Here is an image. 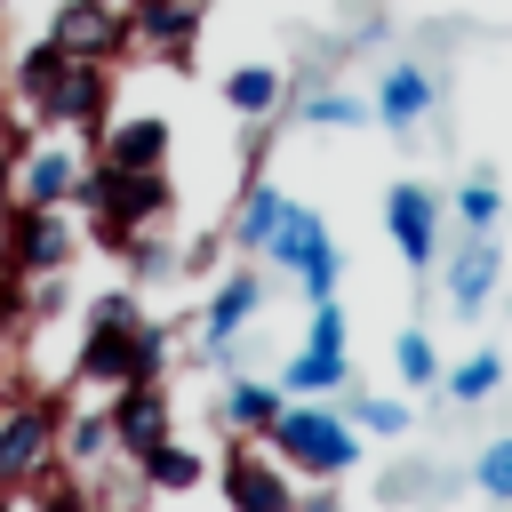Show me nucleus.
<instances>
[{
	"mask_svg": "<svg viewBox=\"0 0 512 512\" xmlns=\"http://www.w3.org/2000/svg\"><path fill=\"white\" fill-rule=\"evenodd\" d=\"M272 384H280L288 400H328V392H352L360 376H352V352H344V344H296Z\"/></svg>",
	"mask_w": 512,
	"mask_h": 512,
	"instance_id": "dca6fc26",
	"label": "nucleus"
},
{
	"mask_svg": "<svg viewBox=\"0 0 512 512\" xmlns=\"http://www.w3.org/2000/svg\"><path fill=\"white\" fill-rule=\"evenodd\" d=\"M280 96H288V72H280V64H232V72H224V104H232L240 120L280 112Z\"/></svg>",
	"mask_w": 512,
	"mask_h": 512,
	"instance_id": "aec40b11",
	"label": "nucleus"
},
{
	"mask_svg": "<svg viewBox=\"0 0 512 512\" xmlns=\"http://www.w3.org/2000/svg\"><path fill=\"white\" fill-rule=\"evenodd\" d=\"M224 504L232 512H296V488H288V464L272 448H224Z\"/></svg>",
	"mask_w": 512,
	"mask_h": 512,
	"instance_id": "1a4fd4ad",
	"label": "nucleus"
},
{
	"mask_svg": "<svg viewBox=\"0 0 512 512\" xmlns=\"http://www.w3.org/2000/svg\"><path fill=\"white\" fill-rule=\"evenodd\" d=\"M0 96H8V72H0Z\"/></svg>",
	"mask_w": 512,
	"mask_h": 512,
	"instance_id": "7c9ffc66",
	"label": "nucleus"
},
{
	"mask_svg": "<svg viewBox=\"0 0 512 512\" xmlns=\"http://www.w3.org/2000/svg\"><path fill=\"white\" fill-rule=\"evenodd\" d=\"M344 416H352V432H368V440H400V432H408V400H384V392H360V384H352V408H344Z\"/></svg>",
	"mask_w": 512,
	"mask_h": 512,
	"instance_id": "bb28decb",
	"label": "nucleus"
},
{
	"mask_svg": "<svg viewBox=\"0 0 512 512\" xmlns=\"http://www.w3.org/2000/svg\"><path fill=\"white\" fill-rule=\"evenodd\" d=\"M32 512H40V504H32Z\"/></svg>",
	"mask_w": 512,
	"mask_h": 512,
	"instance_id": "2f4dec72",
	"label": "nucleus"
},
{
	"mask_svg": "<svg viewBox=\"0 0 512 512\" xmlns=\"http://www.w3.org/2000/svg\"><path fill=\"white\" fill-rule=\"evenodd\" d=\"M112 120V72L96 56H64L48 104H40V128H80V136H104Z\"/></svg>",
	"mask_w": 512,
	"mask_h": 512,
	"instance_id": "39448f33",
	"label": "nucleus"
},
{
	"mask_svg": "<svg viewBox=\"0 0 512 512\" xmlns=\"http://www.w3.org/2000/svg\"><path fill=\"white\" fill-rule=\"evenodd\" d=\"M48 40H56L64 56H96V64H112V56L128 48V8H120V0H56Z\"/></svg>",
	"mask_w": 512,
	"mask_h": 512,
	"instance_id": "6e6552de",
	"label": "nucleus"
},
{
	"mask_svg": "<svg viewBox=\"0 0 512 512\" xmlns=\"http://www.w3.org/2000/svg\"><path fill=\"white\" fill-rule=\"evenodd\" d=\"M496 384H504V352H472V360L440 368V392H448L456 408H480V400H488Z\"/></svg>",
	"mask_w": 512,
	"mask_h": 512,
	"instance_id": "b1692460",
	"label": "nucleus"
},
{
	"mask_svg": "<svg viewBox=\"0 0 512 512\" xmlns=\"http://www.w3.org/2000/svg\"><path fill=\"white\" fill-rule=\"evenodd\" d=\"M48 456H56V408H48V400L0 408V488H24Z\"/></svg>",
	"mask_w": 512,
	"mask_h": 512,
	"instance_id": "9d476101",
	"label": "nucleus"
},
{
	"mask_svg": "<svg viewBox=\"0 0 512 512\" xmlns=\"http://www.w3.org/2000/svg\"><path fill=\"white\" fill-rule=\"evenodd\" d=\"M472 488L488 504H512V432H496V440L472 448Z\"/></svg>",
	"mask_w": 512,
	"mask_h": 512,
	"instance_id": "cd10ccee",
	"label": "nucleus"
},
{
	"mask_svg": "<svg viewBox=\"0 0 512 512\" xmlns=\"http://www.w3.org/2000/svg\"><path fill=\"white\" fill-rule=\"evenodd\" d=\"M432 64H416V56H400V64H384V80H376V120H384V136H416V120L432 112Z\"/></svg>",
	"mask_w": 512,
	"mask_h": 512,
	"instance_id": "ddd939ff",
	"label": "nucleus"
},
{
	"mask_svg": "<svg viewBox=\"0 0 512 512\" xmlns=\"http://www.w3.org/2000/svg\"><path fill=\"white\" fill-rule=\"evenodd\" d=\"M264 312V280L240 264V272H224L216 280V296H208V312H200V360H224L240 336H248V320Z\"/></svg>",
	"mask_w": 512,
	"mask_h": 512,
	"instance_id": "9b49d317",
	"label": "nucleus"
},
{
	"mask_svg": "<svg viewBox=\"0 0 512 512\" xmlns=\"http://www.w3.org/2000/svg\"><path fill=\"white\" fill-rule=\"evenodd\" d=\"M56 440H64V464H80V472H96L104 456H120V448H112V416H104V408H80L72 424H56Z\"/></svg>",
	"mask_w": 512,
	"mask_h": 512,
	"instance_id": "5701e85b",
	"label": "nucleus"
},
{
	"mask_svg": "<svg viewBox=\"0 0 512 512\" xmlns=\"http://www.w3.org/2000/svg\"><path fill=\"white\" fill-rule=\"evenodd\" d=\"M112 448L128 456V464H144L160 440H176V416H168V392H160V376H144V384H112Z\"/></svg>",
	"mask_w": 512,
	"mask_h": 512,
	"instance_id": "0eeeda50",
	"label": "nucleus"
},
{
	"mask_svg": "<svg viewBox=\"0 0 512 512\" xmlns=\"http://www.w3.org/2000/svg\"><path fill=\"white\" fill-rule=\"evenodd\" d=\"M80 192V152L56 136V144H32L16 160V208H72Z\"/></svg>",
	"mask_w": 512,
	"mask_h": 512,
	"instance_id": "f8f14e48",
	"label": "nucleus"
},
{
	"mask_svg": "<svg viewBox=\"0 0 512 512\" xmlns=\"http://www.w3.org/2000/svg\"><path fill=\"white\" fill-rule=\"evenodd\" d=\"M136 480H144L152 496H192V488L208 480V456H200V448H184V440H160V448L136 464Z\"/></svg>",
	"mask_w": 512,
	"mask_h": 512,
	"instance_id": "6ab92c4d",
	"label": "nucleus"
},
{
	"mask_svg": "<svg viewBox=\"0 0 512 512\" xmlns=\"http://www.w3.org/2000/svg\"><path fill=\"white\" fill-rule=\"evenodd\" d=\"M264 256L320 304V296H336V280H344V256H336V240H328V224H320V208H304V200H288L280 208V224H272V240H264Z\"/></svg>",
	"mask_w": 512,
	"mask_h": 512,
	"instance_id": "7ed1b4c3",
	"label": "nucleus"
},
{
	"mask_svg": "<svg viewBox=\"0 0 512 512\" xmlns=\"http://www.w3.org/2000/svg\"><path fill=\"white\" fill-rule=\"evenodd\" d=\"M296 512H336V480H320L312 496H296Z\"/></svg>",
	"mask_w": 512,
	"mask_h": 512,
	"instance_id": "c756f323",
	"label": "nucleus"
},
{
	"mask_svg": "<svg viewBox=\"0 0 512 512\" xmlns=\"http://www.w3.org/2000/svg\"><path fill=\"white\" fill-rule=\"evenodd\" d=\"M104 168H128V176H144V168H168V120L160 112H128V120H104Z\"/></svg>",
	"mask_w": 512,
	"mask_h": 512,
	"instance_id": "f3484780",
	"label": "nucleus"
},
{
	"mask_svg": "<svg viewBox=\"0 0 512 512\" xmlns=\"http://www.w3.org/2000/svg\"><path fill=\"white\" fill-rule=\"evenodd\" d=\"M392 368H400L408 392H432V384H440V352H432V336H424V328H400V336H392Z\"/></svg>",
	"mask_w": 512,
	"mask_h": 512,
	"instance_id": "a878e982",
	"label": "nucleus"
},
{
	"mask_svg": "<svg viewBox=\"0 0 512 512\" xmlns=\"http://www.w3.org/2000/svg\"><path fill=\"white\" fill-rule=\"evenodd\" d=\"M168 168H144V176H128V168H80V192H72V208H88V224H96V240L104 248H128L136 232H152L160 216H168Z\"/></svg>",
	"mask_w": 512,
	"mask_h": 512,
	"instance_id": "f257e3e1",
	"label": "nucleus"
},
{
	"mask_svg": "<svg viewBox=\"0 0 512 512\" xmlns=\"http://www.w3.org/2000/svg\"><path fill=\"white\" fill-rule=\"evenodd\" d=\"M280 408H288V392L264 384V376H224V392H216V416H224V432H240V440H264Z\"/></svg>",
	"mask_w": 512,
	"mask_h": 512,
	"instance_id": "a211bd4d",
	"label": "nucleus"
},
{
	"mask_svg": "<svg viewBox=\"0 0 512 512\" xmlns=\"http://www.w3.org/2000/svg\"><path fill=\"white\" fill-rule=\"evenodd\" d=\"M280 208H288V192L256 176V184L240 192V208H232V248H248V256H264V240H272V224H280Z\"/></svg>",
	"mask_w": 512,
	"mask_h": 512,
	"instance_id": "412c9836",
	"label": "nucleus"
},
{
	"mask_svg": "<svg viewBox=\"0 0 512 512\" xmlns=\"http://www.w3.org/2000/svg\"><path fill=\"white\" fill-rule=\"evenodd\" d=\"M200 16H208V0H136L128 8V40H144L168 64H184L192 40H200Z\"/></svg>",
	"mask_w": 512,
	"mask_h": 512,
	"instance_id": "4468645a",
	"label": "nucleus"
},
{
	"mask_svg": "<svg viewBox=\"0 0 512 512\" xmlns=\"http://www.w3.org/2000/svg\"><path fill=\"white\" fill-rule=\"evenodd\" d=\"M496 280H504V248H496V232H464V248L448 256V304L472 320V312L496 296Z\"/></svg>",
	"mask_w": 512,
	"mask_h": 512,
	"instance_id": "2eb2a0df",
	"label": "nucleus"
},
{
	"mask_svg": "<svg viewBox=\"0 0 512 512\" xmlns=\"http://www.w3.org/2000/svg\"><path fill=\"white\" fill-rule=\"evenodd\" d=\"M448 208H456L464 232H496V216H504V184H496V168H472V176L448 192Z\"/></svg>",
	"mask_w": 512,
	"mask_h": 512,
	"instance_id": "4be33fe9",
	"label": "nucleus"
},
{
	"mask_svg": "<svg viewBox=\"0 0 512 512\" xmlns=\"http://www.w3.org/2000/svg\"><path fill=\"white\" fill-rule=\"evenodd\" d=\"M264 448H272L288 472H304V480H344V472L368 456L360 432H352V416H344V408H320V400H288V408L272 416Z\"/></svg>",
	"mask_w": 512,
	"mask_h": 512,
	"instance_id": "f03ea898",
	"label": "nucleus"
},
{
	"mask_svg": "<svg viewBox=\"0 0 512 512\" xmlns=\"http://www.w3.org/2000/svg\"><path fill=\"white\" fill-rule=\"evenodd\" d=\"M0 256H8L24 280L72 272V216H64V208H8V216H0Z\"/></svg>",
	"mask_w": 512,
	"mask_h": 512,
	"instance_id": "20e7f679",
	"label": "nucleus"
},
{
	"mask_svg": "<svg viewBox=\"0 0 512 512\" xmlns=\"http://www.w3.org/2000/svg\"><path fill=\"white\" fill-rule=\"evenodd\" d=\"M384 232H392V248H400L408 272H432L440 264V192L424 176H400L384 192Z\"/></svg>",
	"mask_w": 512,
	"mask_h": 512,
	"instance_id": "423d86ee",
	"label": "nucleus"
},
{
	"mask_svg": "<svg viewBox=\"0 0 512 512\" xmlns=\"http://www.w3.org/2000/svg\"><path fill=\"white\" fill-rule=\"evenodd\" d=\"M0 8H8V0H0Z\"/></svg>",
	"mask_w": 512,
	"mask_h": 512,
	"instance_id": "473e14b6",
	"label": "nucleus"
},
{
	"mask_svg": "<svg viewBox=\"0 0 512 512\" xmlns=\"http://www.w3.org/2000/svg\"><path fill=\"white\" fill-rule=\"evenodd\" d=\"M296 120H304V128H360V120H376V104H368L360 88H312Z\"/></svg>",
	"mask_w": 512,
	"mask_h": 512,
	"instance_id": "393cba45",
	"label": "nucleus"
},
{
	"mask_svg": "<svg viewBox=\"0 0 512 512\" xmlns=\"http://www.w3.org/2000/svg\"><path fill=\"white\" fill-rule=\"evenodd\" d=\"M8 192H16V152H8V136H0V216H8V208H16V200H8Z\"/></svg>",
	"mask_w": 512,
	"mask_h": 512,
	"instance_id": "c85d7f7f",
	"label": "nucleus"
}]
</instances>
